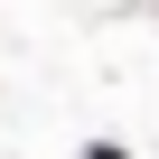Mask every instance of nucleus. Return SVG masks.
Here are the masks:
<instances>
[{
	"label": "nucleus",
	"instance_id": "1",
	"mask_svg": "<svg viewBox=\"0 0 159 159\" xmlns=\"http://www.w3.org/2000/svg\"><path fill=\"white\" fill-rule=\"evenodd\" d=\"M84 159H131V150H122V140H84Z\"/></svg>",
	"mask_w": 159,
	"mask_h": 159
}]
</instances>
